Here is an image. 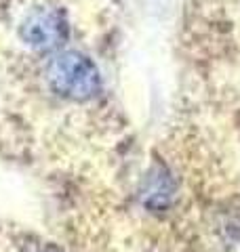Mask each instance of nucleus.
Listing matches in <instances>:
<instances>
[{"label":"nucleus","mask_w":240,"mask_h":252,"mask_svg":"<svg viewBox=\"0 0 240 252\" xmlns=\"http://www.w3.org/2000/svg\"><path fill=\"white\" fill-rule=\"evenodd\" d=\"M51 89L61 97L86 101L99 93V72L91 59L78 53H61L57 55L46 69Z\"/></svg>","instance_id":"1"},{"label":"nucleus","mask_w":240,"mask_h":252,"mask_svg":"<svg viewBox=\"0 0 240 252\" xmlns=\"http://www.w3.org/2000/svg\"><path fill=\"white\" fill-rule=\"evenodd\" d=\"M68 21L63 13L55 6H32V9L23 15L17 34L23 44H28L34 51H51L63 44L68 38Z\"/></svg>","instance_id":"2"}]
</instances>
